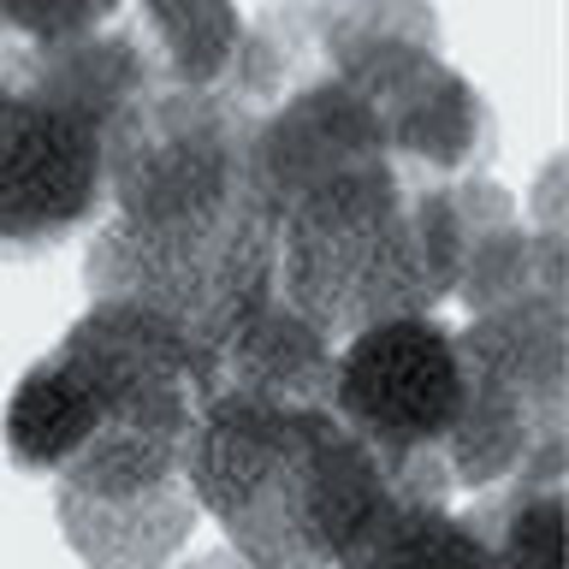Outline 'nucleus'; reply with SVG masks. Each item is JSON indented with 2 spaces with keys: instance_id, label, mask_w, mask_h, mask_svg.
<instances>
[{
  "instance_id": "obj_1",
  "label": "nucleus",
  "mask_w": 569,
  "mask_h": 569,
  "mask_svg": "<svg viewBox=\"0 0 569 569\" xmlns=\"http://www.w3.org/2000/svg\"><path fill=\"white\" fill-rule=\"evenodd\" d=\"M249 142L256 113L226 89L154 83L107 149L113 220L89 238V297L142 302L196 350L273 297V220Z\"/></svg>"
},
{
  "instance_id": "obj_2",
  "label": "nucleus",
  "mask_w": 569,
  "mask_h": 569,
  "mask_svg": "<svg viewBox=\"0 0 569 569\" xmlns=\"http://www.w3.org/2000/svg\"><path fill=\"white\" fill-rule=\"evenodd\" d=\"M196 345L142 302L96 297L7 398V457L53 487L124 498L184 475Z\"/></svg>"
},
{
  "instance_id": "obj_3",
  "label": "nucleus",
  "mask_w": 569,
  "mask_h": 569,
  "mask_svg": "<svg viewBox=\"0 0 569 569\" xmlns=\"http://www.w3.org/2000/svg\"><path fill=\"white\" fill-rule=\"evenodd\" d=\"M196 510L256 569H332L391 505L380 457L332 403L208 398L184 439Z\"/></svg>"
},
{
  "instance_id": "obj_4",
  "label": "nucleus",
  "mask_w": 569,
  "mask_h": 569,
  "mask_svg": "<svg viewBox=\"0 0 569 569\" xmlns=\"http://www.w3.org/2000/svg\"><path fill=\"white\" fill-rule=\"evenodd\" d=\"M273 284L327 338L433 315L457 284L451 184L368 167L273 213Z\"/></svg>"
},
{
  "instance_id": "obj_5",
  "label": "nucleus",
  "mask_w": 569,
  "mask_h": 569,
  "mask_svg": "<svg viewBox=\"0 0 569 569\" xmlns=\"http://www.w3.org/2000/svg\"><path fill=\"white\" fill-rule=\"evenodd\" d=\"M154 89L131 30L18 48L0 78V249L42 256L107 208V149Z\"/></svg>"
},
{
  "instance_id": "obj_6",
  "label": "nucleus",
  "mask_w": 569,
  "mask_h": 569,
  "mask_svg": "<svg viewBox=\"0 0 569 569\" xmlns=\"http://www.w3.org/2000/svg\"><path fill=\"white\" fill-rule=\"evenodd\" d=\"M462 409L445 439L451 487L487 492L533 457L563 451L569 427V309L563 291H533L480 309L457 332Z\"/></svg>"
},
{
  "instance_id": "obj_7",
  "label": "nucleus",
  "mask_w": 569,
  "mask_h": 569,
  "mask_svg": "<svg viewBox=\"0 0 569 569\" xmlns=\"http://www.w3.org/2000/svg\"><path fill=\"white\" fill-rule=\"evenodd\" d=\"M462 409L457 332L439 315L380 320L332 356V416L380 457L391 498H451L445 439Z\"/></svg>"
},
{
  "instance_id": "obj_8",
  "label": "nucleus",
  "mask_w": 569,
  "mask_h": 569,
  "mask_svg": "<svg viewBox=\"0 0 569 569\" xmlns=\"http://www.w3.org/2000/svg\"><path fill=\"white\" fill-rule=\"evenodd\" d=\"M373 107L386 154L409 184H457L492 160V113L480 89L439 48H391L362 66L327 71Z\"/></svg>"
},
{
  "instance_id": "obj_9",
  "label": "nucleus",
  "mask_w": 569,
  "mask_h": 569,
  "mask_svg": "<svg viewBox=\"0 0 569 569\" xmlns=\"http://www.w3.org/2000/svg\"><path fill=\"white\" fill-rule=\"evenodd\" d=\"M332 338L309 327L279 291L238 315L213 345L196 350V403L267 398V403H332Z\"/></svg>"
},
{
  "instance_id": "obj_10",
  "label": "nucleus",
  "mask_w": 569,
  "mask_h": 569,
  "mask_svg": "<svg viewBox=\"0 0 569 569\" xmlns=\"http://www.w3.org/2000/svg\"><path fill=\"white\" fill-rule=\"evenodd\" d=\"M53 516H60L66 546L89 569H167L196 533V492L184 475L160 480V487L96 498L78 487H53Z\"/></svg>"
},
{
  "instance_id": "obj_11",
  "label": "nucleus",
  "mask_w": 569,
  "mask_h": 569,
  "mask_svg": "<svg viewBox=\"0 0 569 569\" xmlns=\"http://www.w3.org/2000/svg\"><path fill=\"white\" fill-rule=\"evenodd\" d=\"M243 18L231 0H137L131 42L142 48L154 83L167 89H226L243 48Z\"/></svg>"
},
{
  "instance_id": "obj_12",
  "label": "nucleus",
  "mask_w": 569,
  "mask_h": 569,
  "mask_svg": "<svg viewBox=\"0 0 569 569\" xmlns=\"http://www.w3.org/2000/svg\"><path fill=\"white\" fill-rule=\"evenodd\" d=\"M563 469L569 445L487 487V498L469 510L498 569H563Z\"/></svg>"
},
{
  "instance_id": "obj_13",
  "label": "nucleus",
  "mask_w": 569,
  "mask_h": 569,
  "mask_svg": "<svg viewBox=\"0 0 569 569\" xmlns=\"http://www.w3.org/2000/svg\"><path fill=\"white\" fill-rule=\"evenodd\" d=\"M332 569H498L469 516L439 498H391Z\"/></svg>"
},
{
  "instance_id": "obj_14",
  "label": "nucleus",
  "mask_w": 569,
  "mask_h": 569,
  "mask_svg": "<svg viewBox=\"0 0 569 569\" xmlns=\"http://www.w3.org/2000/svg\"><path fill=\"white\" fill-rule=\"evenodd\" d=\"M320 71L362 66L391 48H439V18L427 0H309Z\"/></svg>"
},
{
  "instance_id": "obj_15",
  "label": "nucleus",
  "mask_w": 569,
  "mask_h": 569,
  "mask_svg": "<svg viewBox=\"0 0 569 569\" xmlns=\"http://www.w3.org/2000/svg\"><path fill=\"white\" fill-rule=\"evenodd\" d=\"M119 7L124 0H0V36L18 48H53L101 30Z\"/></svg>"
},
{
  "instance_id": "obj_16",
  "label": "nucleus",
  "mask_w": 569,
  "mask_h": 569,
  "mask_svg": "<svg viewBox=\"0 0 569 569\" xmlns=\"http://www.w3.org/2000/svg\"><path fill=\"white\" fill-rule=\"evenodd\" d=\"M184 569H256V563H249V558H238L231 546H220V551H202V558H196V563H184Z\"/></svg>"
},
{
  "instance_id": "obj_17",
  "label": "nucleus",
  "mask_w": 569,
  "mask_h": 569,
  "mask_svg": "<svg viewBox=\"0 0 569 569\" xmlns=\"http://www.w3.org/2000/svg\"><path fill=\"white\" fill-rule=\"evenodd\" d=\"M12 60H18V42H7V36H0V78L12 71Z\"/></svg>"
}]
</instances>
